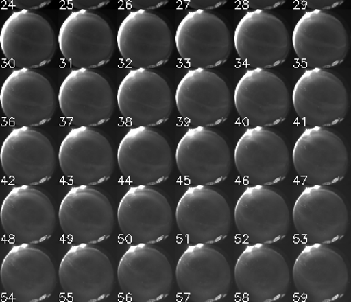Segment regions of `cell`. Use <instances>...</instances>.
Listing matches in <instances>:
<instances>
[{
  "label": "cell",
  "instance_id": "44dd1931",
  "mask_svg": "<svg viewBox=\"0 0 351 302\" xmlns=\"http://www.w3.org/2000/svg\"><path fill=\"white\" fill-rule=\"evenodd\" d=\"M178 230L193 244H214L227 237L232 213L225 198L206 185L186 189L176 209Z\"/></svg>",
  "mask_w": 351,
  "mask_h": 302
},
{
  "label": "cell",
  "instance_id": "d6a6232c",
  "mask_svg": "<svg viewBox=\"0 0 351 302\" xmlns=\"http://www.w3.org/2000/svg\"><path fill=\"white\" fill-rule=\"evenodd\" d=\"M78 10H95L108 5L111 0H65Z\"/></svg>",
  "mask_w": 351,
  "mask_h": 302
},
{
  "label": "cell",
  "instance_id": "ac0fdd59",
  "mask_svg": "<svg viewBox=\"0 0 351 302\" xmlns=\"http://www.w3.org/2000/svg\"><path fill=\"white\" fill-rule=\"evenodd\" d=\"M241 177L254 185H274L285 180L290 169L289 150L284 139L263 126L247 129L234 150Z\"/></svg>",
  "mask_w": 351,
  "mask_h": 302
},
{
  "label": "cell",
  "instance_id": "7c38bea8",
  "mask_svg": "<svg viewBox=\"0 0 351 302\" xmlns=\"http://www.w3.org/2000/svg\"><path fill=\"white\" fill-rule=\"evenodd\" d=\"M3 172L19 185H40L51 180L56 169V154L46 136L29 126L13 129L0 151Z\"/></svg>",
  "mask_w": 351,
  "mask_h": 302
},
{
  "label": "cell",
  "instance_id": "cb8c5ba5",
  "mask_svg": "<svg viewBox=\"0 0 351 302\" xmlns=\"http://www.w3.org/2000/svg\"><path fill=\"white\" fill-rule=\"evenodd\" d=\"M63 292L73 301L96 302L111 295L114 270L108 257L88 244L71 246L59 268Z\"/></svg>",
  "mask_w": 351,
  "mask_h": 302
},
{
  "label": "cell",
  "instance_id": "2e32d148",
  "mask_svg": "<svg viewBox=\"0 0 351 302\" xmlns=\"http://www.w3.org/2000/svg\"><path fill=\"white\" fill-rule=\"evenodd\" d=\"M176 164L180 175L196 185H215L226 180L232 154L221 136L205 126L189 129L178 142Z\"/></svg>",
  "mask_w": 351,
  "mask_h": 302
},
{
  "label": "cell",
  "instance_id": "4fadbf2b",
  "mask_svg": "<svg viewBox=\"0 0 351 302\" xmlns=\"http://www.w3.org/2000/svg\"><path fill=\"white\" fill-rule=\"evenodd\" d=\"M117 106L132 125L152 128L169 119L174 103L171 89L163 77L149 69L137 68L120 82Z\"/></svg>",
  "mask_w": 351,
  "mask_h": 302
},
{
  "label": "cell",
  "instance_id": "f1b7e54d",
  "mask_svg": "<svg viewBox=\"0 0 351 302\" xmlns=\"http://www.w3.org/2000/svg\"><path fill=\"white\" fill-rule=\"evenodd\" d=\"M234 221L240 235L254 244H273L287 235L289 209L284 198L263 185L249 187L239 198Z\"/></svg>",
  "mask_w": 351,
  "mask_h": 302
},
{
  "label": "cell",
  "instance_id": "7402d4cb",
  "mask_svg": "<svg viewBox=\"0 0 351 302\" xmlns=\"http://www.w3.org/2000/svg\"><path fill=\"white\" fill-rule=\"evenodd\" d=\"M62 232L79 244H97L111 236L114 226V209L108 198L88 185L73 187L59 209Z\"/></svg>",
  "mask_w": 351,
  "mask_h": 302
},
{
  "label": "cell",
  "instance_id": "277c9868",
  "mask_svg": "<svg viewBox=\"0 0 351 302\" xmlns=\"http://www.w3.org/2000/svg\"><path fill=\"white\" fill-rule=\"evenodd\" d=\"M233 41L241 62L252 68L276 67L285 62L291 49L287 27L267 10L247 12L236 27Z\"/></svg>",
  "mask_w": 351,
  "mask_h": 302
},
{
  "label": "cell",
  "instance_id": "7a4b0ae2",
  "mask_svg": "<svg viewBox=\"0 0 351 302\" xmlns=\"http://www.w3.org/2000/svg\"><path fill=\"white\" fill-rule=\"evenodd\" d=\"M117 43L123 59L136 69H154L165 65L174 49L169 25L150 10L129 13L121 22Z\"/></svg>",
  "mask_w": 351,
  "mask_h": 302
},
{
  "label": "cell",
  "instance_id": "ffe728a7",
  "mask_svg": "<svg viewBox=\"0 0 351 302\" xmlns=\"http://www.w3.org/2000/svg\"><path fill=\"white\" fill-rule=\"evenodd\" d=\"M293 163L299 177L307 183L331 185L347 174L348 150L343 140L333 132L312 126L296 140Z\"/></svg>",
  "mask_w": 351,
  "mask_h": 302
},
{
  "label": "cell",
  "instance_id": "30bf717a",
  "mask_svg": "<svg viewBox=\"0 0 351 302\" xmlns=\"http://www.w3.org/2000/svg\"><path fill=\"white\" fill-rule=\"evenodd\" d=\"M5 117L14 125L35 128L49 122L56 110V95L49 80L32 69L19 68L5 80L0 91Z\"/></svg>",
  "mask_w": 351,
  "mask_h": 302
},
{
  "label": "cell",
  "instance_id": "6da1fadb",
  "mask_svg": "<svg viewBox=\"0 0 351 302\" xmlns=\"http://www.w3.org/2000/svg\"><path fill=\"white\" fill-rule=\"evenodd\" d=\"M58 43L63 58L77 69L101 67L115 49L111 26L92 10L71 12L60 26Z\"/></svg>",
  "mask_w": 351,
  "mask_h": 302
},
{
  "label": "cell",
  "instance_id": "4316f807",
  "mask_svg": "<svg viewBox=\"0 0 351 302\" xmlns=\"http://www.w3.org/2000/svg\"><path fill=\"white\" fill-rule=\"evenodd\" d=\"M0 220L5 235L21 244L41 243L51 237L56 226L51 200L29 185L11 189L3 200Z\"/></svg>",
  "mask_w": 351,
  "mask_h": 302
},
{
  "label": "cell",
  "instance_id": "d4e9b609",
  "mask_svg": "<svg viewBox=\"0 0 351 302\" xmlns=\"http://www.w3.org/2000/svg\"><path fill=\"white\" fill-rule=\"evenodd\" d=\"M176 279L180 292L191 301L213 302L229 293L232 271L218 250L208 244H195L178 260Z\"/></svg>",
  "mask_w": 351,
  "mask_h": 302
},
{
  "label": "cell",
  "instance_id": "4dcf8cb0",
  "mask_svg": "<svg viewBox=\"0 0 351 302\" xmlns=\"http://www.w3.org/2000/svg\"><path fill=\"white\" fill-rule=\"evenodd\" d=\"M11 7L19 10H40L51 4L52 0H5Z\"/></svg>",
  "mask_w": 351,
  "mask_h": 302
},
{
  "label": "cell",
  "instance_id": "484cf974",
  "mask_svg": "<svg viewBox=\"0 0 351 302\" xmlns=\"http://www.w3.org/2000/svg\"><path fill=\"white\" fill-rule=\"evenodd\" d=\"M117 222L123 235L134 243H158L171 232V206L163 194L149 186L132 187L118 205Z\"/></svg>",
  "mask_w": 351,
  "mask_h": 302
},
{
  "label": "cell",
  "instance_id": "9a60e30c",
  "mask_svg": "<svg viewBox=\"0 0 351 302\" xmlns=\"http://www.w3.org/2000/svg\"><path fill=\"white\" fill-rule=\"evenodd\" d=\"M234 106L241 118L252 126H274L287 119L291 106L287 85L266 69L247 71L234 91Z\"/></svg>",
  "mask_w": 351,
  "mask_h": 302
},
{
  "label": "cell",
  "instance_id": "e0dca14e",
  "mask_svg": "<svg viewBox=\"0 0 351 302\" xmlns=\"http://www.w3.org/2000/svg\"><path fill=\"white\" fill-rule=\"evenodd\" d=\"M59 106L63 117L73 125L93 128L111 119L114 95L104 77L90 69H76L60 85Z\"/></svg>",
  "mask_w": 351,
  "mask_h": 302
},
{
  "label": "cell",
  "instance_id": "83f0119b",
  "mask_svg": "<svg viewBox=\"0 0 351 302\" xmlns=\"http://www.w3.org/2000/svg\"><path fill=\"white\" fill-rule=\"evenodd\" d=\"M239 292L249 301L271 302L287 293L290 271L287 261L265 244L247 246L234 268Z\"/></svg>",
  "mask_w": 351,
  "mask_h": 302
},
{
  "label": "cell",
  "instance_id": "8992f818",
  "mask_svg": "<svg viewBox=\"0 0 351 302\" xmlns=\"http://www.w3.org/2000/svg\"><path fill=\"white\" fill-rule=\"evenodd\" d=\"M0 47L5 59L16 67L40 68L53 59L56 35L51 23L40 14L18 10L3 24Z\"/></svg>",
  "mask_w": 351,
  "mask_h": 302
},
{
  "label": "cell",
  "instance_id": "5b68a950",
  "mask_svg": "<svg viewBox=\"0 0 351 302\" xmlns=\"http://www.w3.org/2000/svg\"><path fill=\"white\" fill-rule=\"evenodd\" d=\"M296 56L311 68L328 69L344 62L350 37L337 16L325 10H310L299 19L293 32Z\"/></svg>",
  "mask_w": 351,
  "mask_h": 302
},
{
  "label": "cell",
  "instance_id": "5bb4252c",
  "mask_svg": "<svg viewBox=\"0 0 351 302\" xmlns=\"http://www.w3.org/2000/svg\"><path fill=\"white\" fill-rule=\"evenodd\" d=\"M114 162L108 139L88 126L71 129L60 144V170L65 177L79 185H98L109 180Z\"/></svg>",
  "mask_w": 351,
  "mask_h": 302
},
{
  "label": "cell",
  "instance_id": "f546056e",
  "mask_svg": "<svg viewBox=\"0 0 351 302\" xmlns=\"http://www.w3.org/2000/svg\"><path fill=\"white\" fill-rule=\"evenodd\" d=\"M296 232L313 244H331L344 237L348 208L342 198L326 187L304 189L293 209Z\"/></svg>",
  "mask_w": 351,
  "mask_h": 302
},
{
  "label": "cell",
  "instance_id": "9c48e42d",
  "mask_svg": "<svg viewBox=\"0 0 351 302\" xmlns=\"http://www.w3.org/2000/svg\"><path fill=\"white\" fill-rule=\"evenodd\" d=\"M117 164L123 178L130 183L156 185L171 174V148L167 139L152 128L136 126L121 140Z\"/></svg>",
  "mask_w": 351,
  "mask_h": 302
},
{
  "label": "cell",
  "instance_id": "52a82bcc",
  "mask_svg": "<svg viewBox=\"0 0 351 302\" xmlns=\"http://www.w3.org/2000/svg\"><path fill=\"white\" fill-rule=\"evenodd\" d=\"M0 279L4 293L16 302H38L52 295L56 269L46 253L29 244L13 246L3 260Z\"/></svg>",
  "mask_w": 351,
  "mask_h": 302
},
{
  "label": "cell",
  "instance_id": "836d02e7",
  "mask_svg": "<svg viewBox=\"0 0 351 302\" xmlns=\"http://www.w3.org/2000/svg\"><path fill=\"white\" fill-rule=\"evenodd\" d=\"M306 8L312 10H328L342 5L345 0H299Z\"/></svg>",
  "mask_w": 351,
  "mask_h": 302
},
{
  "label": "cell",
  "instance_id": "1f68e13d",
  "mask_svg": "<svg viewBox=\"0 0 351 302\" xmlns=\"http://www.w3.org/2000/svg\"><path fill=\"white\" fill-rule=\"evenodd\" d=\"M132 8L136 10H153L167 5L169 0H123Z\"/></svg>",
  "mask_w": 351,
  "mask_h": 302
},
{
  "label": "cell",
  "instance_id": "3957f363",
  "mask_svg": "<svg viewBox=\"0 0 351 302\" xmlns=\"http://www.w3.org/2000/svg\"><path fill=\"white\" fill-rule=\"evenodd\" d=\"M175 43L181 59L194 68L218 67L227 62L232 49L229 27L208 10L186 14L178 24Z\"/></svg>",
  "mask_w": 351,
  "mask_h": 302
},
{
  "label": "cell",
  "instance_id": "ba28073f",
  "mask_svg": "<svg viewBox=\"0 0 351 302\" xmlns=\"http://www.w3.org/2000/svg\"><path fill=\"white\" fill-rule=\"evenodd\" d=\"M293 106L306 125L326 128L345 119L350 98L339 77L325 69L312 68L296 82Z\"/></svg>",
  "mask_w": 351,
  "mask_h": 302
},
{
  "label": "cell",
  "instance_id": "d6986e66",
  "mask_svg": "<svg viewBox=\"0 0 351 302\" xmlns=\"http://www.w3.org/2000/svg\"><path fill=\"white\" fill-rule=\"evenodd\" d=\"M118 284L131 301L155 302L171 290L173 271L163 253L148 244L129 247L118 264Z\"/></svg>",
  "mask_w": 351,
  "mask_h": 302
},
{
  "label": "cell",
  "instance_id": "e575fe53",
  "mask_svg": "<svg viewBox=\"0 0 351 302\" xmlns=\"http://www.w3.org/2000/svg\"><path fill=\"white\" fill-rule=\"evenodd\" d=\"M252 10H270L284 5L287 0H241Z\"/></svg>",
  "mask_w": 351,
  "mask_h": 302
},
{
  "label": "cell",
  "instance_id": "d590c367",
  "mask_svg": "<svg viewBox=\"0 0 351 302\" xmlns=\"http://www.w3.org/2000/svg\"><path fill=\"white\" fill-rule=\"evenodd\" d=\"M182 1L195 10H211L226 4L228 0H182Z\"/></svg>",
  "mask_w": 351,
  "mask_h": 302
},
{
  "label": "cell",
  "instance_id": "603a6c76",
  "mask_svg": "<svg viewBox=\"0 0 351 302\" xmlns=\"http://www.w3.org/2000/svg\"><path fill=\"white\" fill-rule=\"evenodd\" d=\"M296 290L310 302H330L347 291L348 271L341 255L325 244L304 247L293 268Z\"/></svg>",
  "mask_w": 351,
  "mask_h": 302
},
{
  "label": "cell",
  "instance_id": "8fae6325",
  "mask_svg": "<svg viewBox=\"0 0 351 302\" xmlns=\"http://www.w3.org/2000/svg\"><path fill=\"white\" fill-rule=\"evenodd\" d=\"M232 104L226 82L208 69L189 71L176 90V106L180 117L194 126L210 128L225 122Z\"/></svg>",
  "mask_w": 351,
  "mask_h": 302
}]
</instances>
